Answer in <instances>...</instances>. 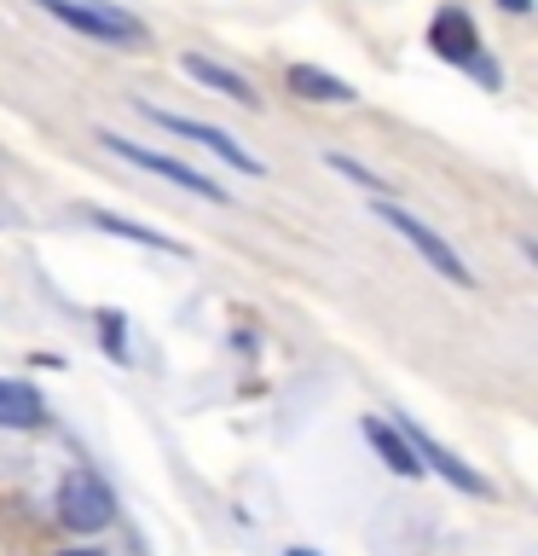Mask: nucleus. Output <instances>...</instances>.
Here are the masks:
<instances>
[{"label": "nucleus", "instance_id": "1", "mask_svg": "<svg viewBox=\"0 0 538 556\" xmlns=\"http://www.w3.org/2000/svg\"><path fill=\"white\" fill-rule=\"evenodd\" d=\"M41 7L59 17V24H69L76 35H93V41H104V47L139 52V47L151 41V29L139 24L133 12H121L116 0H41Z\"/></svg>", "mask_w": 538, "mask_h": 556}, {"label": "nucleus", "instance_id": "2", "mask_svg": "<svg viewBox=\"0 0 538 556\" xmlns=\"http://www.w3.org/2000/svg\"><path fill=\"white\" fill-rule=\"evenodd\" d=\"M93 139H99L104 151H116L121 163H133V168H145V174H163V180H174L180 191H191V198H208V203H232V191H226L220 180H208V174L185 168L180 156H168V151H151V146H133V139H121V134H111V128H99Z\"/></svg>", "mask_w": 538, "mask_h": 556}, {"label": "nucleus", "instance_id": "3", "mask_svg": "<svg viewBox=\"0 0 538 556\" xmlns=\"http://www.w3.org/2000/svg\"><path fill=\"white\" fill-rule=\"evenodd\" d=\"M376 215H382V220H388V226H394V232H399V238H406V243H411V250H417V255H423V261H428V267H434V273H440V278H446V285H458V290H469V285H475V273H469V261H463L458 250H451V243H446L440 232H434V226H428V220H417V215H411V208H399V203H376Z\"/></svg>", "mask_w": 538, "mask_h": 556}, {"label": "nucleus", "instance_id": "4", "mask_svg": "<svg viewBox=\"0 0 538 556\" xmlns=\"http://www.w3.org/2000/svg\"><path fill=\"white\" fill-rule=\"evenodd\" d=\"M59 521L69 533H104L116 521V493L93 476V469H69L64 486H59Z\"/></svg>", "mask_w": 538, "mask_h": 556}, {"label": "nucleus", "instance_id": "5", "mask_svg": "<svg viewBox=\"0 0 538 556\" xmlns=\"http://www.w3.org/2000/svg\"><path fill=\"white\" fill-rule=\"evenodd\" d=\"M139 111H145L156 128H168V134H180V139H191V146H203V151H215L220 163H232L238 174H260V156H249L238 146L226 128H208V122H191V116H180V111H163V104H151V99H139Z\"/></svg>", "mask_w": 538, "mask_h": 556}, {"label": "nucleus", "instance_id": "6", "mask_svg": "<svg viewBox=\"0 0 538 556\" xmlns=\"http://www.w3.org/2000/svg\"><path fill=\"white\" fill-rule=\"evenodd\" d=\"M399 434H406V441H411V452H417V464H428L434 476H446L451 486H458V493H469V498H492V481H486L481 469H469V464L458 458V452H446V446L434 441L428 429H417L411 417H399Z\"/></svg>", "mask_w": 538, "mask_h": 556}, {"label": "nucleus", "instance_id": "7", "mask_svg": "<svg viewBox=\"0 0 538 556\" xmlns=\"http://www.w3.org/2000/svg\"><path fill=\"white\" fill-rule=\"evenodd\" d=\"M180 70H185V76L197 81V87H208V93H220V99L243 104V111H255V104H260V93H255V87L243 81V76H238L232 64L208 59V52H180Z\"/></svg>", "mask_w": 538, "mask_h": 556}, {"label": "nucleus", "instance_id": "8", "mask_svg": "<svg viewBox=\"0 0 538 556\" xmlns=\"http://www.w3.org/2000/svg\"><path fill=\"white\" fill-rule=\"evenodd\" d=\"M434 52L451 59V64H475L481 59V35H475V24H469V12L446 7L440 17H434Z\"/></svg>", "mask_w": 538, "mask_h": 556}, {"label": "nucleus", "instance_id": "9", "mask_svg": "<svg viewBox=\"0 0 538 556\" xmlns=\"http://www.w3.org/2000/svg\"><path fill=\"white\" fill-rule=\"evenodd\" d=\"M47 424V400L29 382L0 377V429H41Z\"/></svg>", "mask_w": 538, "mask_h": 556}, {"label": "nucleus", "instance_id": "10", "mask_svg": "<svg viewBox=\"0 0 538 556\" xmlns=\"http://www.w3.org/2000/svg\"><path fill=\"white\" fill-rule=\"evenodd\" d=\"M290 93L312 99V104H354L359 99L342 76H330V70H319V64H290Z\"/></svg>", "mask_w": 538, "mask_h": 556}, {"label": "nucleus", "instance_id": "11", "mask_svg": "<svg viewBox=\"0 0 538 556\" xmlns=\"http://www.w3.org/2000/svg\"><path fill=\"white\" fill-rule=\"evenodd\" d=\"M364 441L376 446V458L394 469V476H423V464H417V452H411V441L399 434L394 424H382V417H364Z\"/></svg>", "mask_w": 538, "mask_h": 556}, {"label": "nucleus", "instance_id": "12", "mask_svg": "<svg viewBox=\"0 0 538 556\" xmlns=\"http://www.w3.org/2000/svg\"><path fill=\"white\" fill-rule=\"evenodd\" d=\"M87 220L99 226V232H111V238H121V243H145V250H168V255H191L185 243H174L168 232H151V226H139V220H121V215H111V208H87Z\"/></svg>", "mask_w": 538, "mask_h": 556}, {"label": "nucleus", "instance_id": "13", "mask_svg": "<svg viewBox=\"0 0 538 556\" xmlns=\"http://www.w3.org/2000/svg\"><path fill=\"white\" fill-rule=\"evenodd\" d=\"M330 168H336V174H347V180H354V186H364V191H376L382 203H394V186L382 180V174H371V168H364V163H354V156L330 151Z\"/></svg>", "mask_w": 538, "mask_h": 556}, {"label": "nucleus", "instance_id": "14", "mask_svg": "<svg viewBox=\"0 0 538 556\" xmlns=\"http://www.w3.org/2000/svg\"><path fill=\"white\" fill-rule=\"evenodd\" d=\"M99 325H104V354H111V359H128V337H121V319H116V313H99Z\"/></svg>", "mask_w": 538, "mask_h": 556}, {"label": "nucleus", "instance_id": "15", "mask_svg": "<svg viewBox=\"0 0 538 556\" xmlns=\"http://www.w3.org/2000/svg\"><path fill=\"white\" fill-rule=\"evenodd\" d=\"M498 7H503V12H527L533 0H498Z\"/></svg>", "mask_w": 538, "mask_h": 556}, {"label": "nucleus", "instance_id": "16", "mask_svg": "<svg viewBox=\"0 0 538 556\" xmlns=\"http://www.w3.org/2000/svg\"><path fill=\"white\" fill-rule=\"evenodd\" d=\"M59 556H104V551H59Z\"/></svg>", "mask_w": 538, "mask_h": 556}, {"label": "nucleus", "instance_id": "17", "mask_svg": "<svg viewBox=\"0 0 538 556\" xmlns=\"http://www.w3.org/2000/svg\"><path fill=\"white\" fill-rule=\"evenodd\" d=\"M290 556H319V551H307V545H295V551H290Z\"/></svg>", "mask_w": 538, "mask_h": 556}]
</instances>
